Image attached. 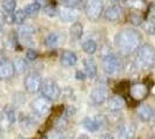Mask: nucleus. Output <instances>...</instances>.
<instances>
[{
  "label": "nucleus",
  "instance_id": "nucleus-32",
  "mask_svg": "<svg viewBox=\"0 0 155 139\" xmlns=\"http://www.w3.org/2000/svg\"><path fill=\"white\" fill-rule=\"evenodd\" d=\"M74 113H75V109L73 108V107H67V109H66V116L67 117H71V116H73L74 115Z\"/></svg>",
  "mask_w": 155,
  "mask_h": 139
},
{
  "label": "nucleus",
  "instance_id": "nucleus-36",
  "mask_svg": "<svg viewBox=\"0 0 155 139\" xmlns=\"http://www.w3.org/2000/svg\"><path fill=\"white\" fill-rule=\"evenodd\" d=\"M78 139H89V138H88V136H87V134H80Z\"/></svg>",
  "mask_w": 155,
  "mask_h": 139
},
{
  "label": "nucleus",
  "instance_id": "nucleus-1",
  "mask_svg": "<svg viewBox=\"0 0 155 139\" xmlns=\"http://www.w3.org/2000/svg\"><path fill=\"white\" fill-rule=\"evenodd\" d=\"M115 46L123 56H130L138 51L141 46L142 36L137 29L125 28L116 34L115 36Z\"/></svg>",
  "mask_w": 155,
  "mask_h": 139
},
{
  "label": "nucleus",
  "instance_id": "nucleus-29",
  "mask_svg": "<svg viewBox=\"0 0 155 139\" xmlns=\"http://www.w3.org/2000/svg\"><path fill=\"white\" fill-rule=\"evenodd\" d=\"M27 59L29 60V61H34V60L37 59V57H38V53L37 51H35L34 49H29L28 51H27Z\"/></svg>",
  "mask_w": 155,
  "mask_h": 139
},
{
  "label": "nucleus",
  "instance_id": "nucleus-16",
  "mask_svg": "<svg viewBox=\"0 0 155 139\" xmlns=\"http://www.w3.org/2000/svg\"><path fill=\"white\" fill-rule=\"evenodd\" d=\"M59 18L64 22H73L78 18V12L74 8L65 7L59 11Z\"/></svg>",
  "mask_w": 155,
  "mask_h": 139
},
{
  "label": "nucleus",
  "instance_id": "nucleus-28",
  "mask_svg": "<svg viewBox=\"0 0 155 139\" xmlns=\"http://www.w3.org/2000/svg\"><path fill=\"white\" fill-rule=\"evenodd\" d=\"M143 30L149 35H154L155 34V23L153 22H146L143 25Z\"/></svg>",
  "mask_w": 155,
  "mask_h": 139
},
{
  "label": "nucleus",
  "instance_id": "nucleus-38",
  "mask_svg": "<svg viewBox=\"0 0 155 139\" xmlns=\"http://www.w3.org/2000/svg\"><path fill=\"white\" fill-rule=\"evenodd\" d=\"M1 29H2V23L0 22V31H1Z\"/></svg>",
  "mask_w": 155,
  "mask_h": 139
},
{
  "label": "nucleus",
  "instance_id": "nucleus-37",
  "mask_svg": "<svg viewBox=\"0 0 155 139\" xmlns=\"http://www.w3.org/2000/svg\"><path fill=\"white\" fill-rule=\"evenodd\" d=\"M112 2H118V1H120V0H111Z\"/></svg>",
  "mask_w": 155,
  "mask_h": 139
},
{
  "label": "nucleus",
  "instance_id": "nucleus-34",
  "mask_svg": "<svg viewBox=\"0 0 155 139\" xmlns=\"http://www.w3.org/2000/svg\"><path fill=\"white\" fill-rule=\"evenodd\" d=\"M84 77H86V74H84L82 71H77V73H75V78H77L78 80H84Z\"/></svg>",
  "mask_w": 155,
  "mask_h": 139
},
{
  "label": "nucleus",
  "instance_id": "nucleus-12",
  "mask_svg": "<svg viewBox=\"0 0 155 139\" xmlns=\"http://www.w3.org/2000/svg\"><path fill=\"white\" fill-rule=\"evenodd\" d=\"M136 136V125L133 123H124L118 127L119 139H132Z\"/></svg>",
  "mask_w": 155,
  "mask_h": 139
},
{
  "label": "nucleus",
  "instance_id": "nucleus-35",
  "mask_svg": "<svg viewBox=\"0 0 155 139\" xmlns=\"http://www.w3.org/2000/svg\"><path fill=\"white\" fill-rule=\"evenodd\" d=\"M98 139H115V138H114V136H111L109 133H104V134H102Z\"/></svg>",
  "mask_w": 155,
  "mask_h": 139
},
{
  "label": "nucleus",
  "instance_id": "nucleus-15",
  "mask_svg": "<svg viewBox=\"0 0 155 139\" xmlns=\"http://www.w3.org/2000/svg\"><path fill=\"white\" fill-rule=\"evenodd\" d=\"M108 107L111 111H119L125 107V101L119 95H112L108 98Z\"/></svg>",
  "mask_w": 155,
  "mask_h": 139
},
{
  "label": "nucleus",
  "instance_id": "nucleus-21",
  "mask_svg": "<svg viewBox=\"0 0 155 139\" xmlns=\"http://www.w3.org/2000/svg\"><path fill=\"white\" fill-rule=\"evenodd\" d=\"M12 64H13L14 71L18 72L19 74L25 73L27 71V68H28V63H27V60L22 59V58H16V59H14V61Z\"/></svg>",
  "mask_w": 155,
  "mask_h": 139
},
{
  "label": "nucleus",
  "instance_id": "nucleus-17",
  "mask_svg": "<svg viewBox=\"0 0 155 139\" xmlns=\"http://www.w3.org/2000/svg\"><path fill=\"white\" fill-rule=\"evenodd\" d=\"M137 115L142 122H149L153 117V110L148 104H141L137 109Z\"/></svg>",
  "mask_w": 155,
  "mask_h": 139
},
{
  "label": "nucleus",
  "instance_id": "nucleus-20",
  "mask_svg": "<svg viewBox=\"0 0 155 139\" xmlns=\"http://www.w3.org/2000/svg\"><path fill=\"white\" fill-rule=\"evenodd\" d=\"M82 125H84V127L86 130H88L91 132H96V131H98L101 129V126L97 123L95 117L94 118L93 117H84L82 119Z\"/></svg>",
  "mask_w": 155,
  "mask_h": 139
},
{
  "label": "nucleus",
  "instance_id": "nucleus-13",
  "mask_svg": "<svg viewBox=\"0 0 155 139\" xmlns=\"http://www.w3.org/2000/svg\"><path fill=\"white\" fill-rule=\"evenodd\" d=\"M14 67L9 60H0V80L11 79L14 75Z\"/></svg>",
  "mask_w": 155,
  "mask_h": 139
},
{
  "label": "nucleus",
  "instance_id": "nucleus-30",
  "mask_svg": "<svg viewBox=\"0 0 155 139\" xmlns=\"http://www.w3.org/2000/svg\"><path fill=\"white\" fill-rule=\"evenodd\" d=\"M61 1L64 2L66 7L74 8V7H77L78 5H80V2H81L82 0H61Z\"/></svg>",
  "mask_w": 155,
  "mask_h": 139
},
{
  "label": "nucleus",
  "instance_id": "nucleus-22",
  "mask_svg": "<svg viewBox=\"0 0 155 139\" xmlns=\"http://www.w3.org/2000/svg\"><path fill=\"white\" fill-rule=\"evenodd\" d=\"M82 50L87 55H94L97 50V43L94 40H87L82 43Z\"/></svg>",
  "mask_w": 155,
  "mask_h": 139
},
{
  "label": "nucleus",
  "instance_id": "nucleus-26",
  "mask_svg": "<svg viewBox=\"0 0 155 139\" xmlns=\"http://www.w3.org/2000/svg\"><path fill=\"white\" fill-rule=\"evenodd\" d=\"M26 19H27V14L25 13L23 9H19V11H16V12L13 14L14 23H16V25H22Z\"/></svg>",
  "mask_w": 155,
  "mask_h": 139
},
{
  "label": "nucleus",
  "instance_id": "nucleus-31",
  "mask_svg": "<svg viewBox=\"0 0 155 139\" xmlns=\"http://www.w3.org/2000/svg\"><path fill=\"white\" fill-rule=\"evenodd\" d=\"M46 139H66L64 137V134L60 132H53L51 133V134H49L48 137H46Z\"/></svg>",
  "mask_w": 155,
  "mask_h": 139
},
{
  "label": "nucleus",
  "instance_id": "nucleus-9",
  "mask_svg": "<svg viewBox=\"0 0 155 139\" xmlns=\"http://www.w3.org/2000/svg\"><path fill=\"white\" fill-rule=\"evenodd\" d=\"M14 122H15V111L13 110V108L7 106L2 110V115L0 117V127L7 130L13 125Z\"/></svg>",
  "mask_w": 155,
  "mask_h": 139
},
{
  "label": "nucleus",
  "instance_id": "nucleus-6",
  "mask_svg": "<svg viewBox=\"0 0 155 139\" xmlns=\"http://www.w3.org/2000/svg\"><path fill=\"white\" fill-rule=\"evenodd\" d=\"M42 77L41 74L37 72H30L28 73V75L25 79V88H26L27 92L31 93H37L41 89V86H42Z\"/></svg>",
  "mask_w": 155,
  "mask_h": 139
},
{
  "label": "nucleus",
  "instance_id": "nucleus-19",
  "mask_svg": "<svg viewBox=\"0 0 155 139\" xmlns=\"http://www.w3.org/2000/svg\"><path fill=\"white\" fill-rule=\"evenodd\" d=\"M82 34H84V26L80 22H74L70 27V36H71L72 40H80L82 37Z\"/></svg>",
  "mask_w": 155,
  "mask_h": 139
},
{
  "label": "nucleus",
  "instance_id": "nucleus-10",
  "mask_svg": "<svg viewBox=\"0 0 155 139\" xmlns=\"http://www.w3.org/2000/svg\"><path fill=\"white\" fill-rule=\"evenodd\" d=\"M130 94H131L132 99L137 100V101H142L148 96L149 89L145 84L139 82V84H134L133 86H131Z\"/></svg>",
  "mask_w": 155,
  "mask_h": 139
},
{
  "label": "nucleus",
  "instance_id": "nucleus-27",
  "mask_svg": "<svg viewBox=\"0 0 155 139\" xmlns=\"http://www.w3.org/2000/svg\"><path fill=\"white\" fill-rule=\"evenodd\" d=\"M44 13L46 15H49V16H54L56 14H57V9H56V7L54 5H51V4H48L44 8Z\"/></svg>",
  "mask_w": 155,
  "mask_h": 139
},
{
  "label": "nucleus",
  "instance_id": "nucleus-7",
  "mask_svg": "<svg viewBox=\"0 0 155 139\" xmlns=\"http://www.w3.org/2000/svg\"><path fill=\"white\" fill-rule=\"evenodd\" d=\"M31 107L32 111L35 115H37V116H44L46 114L49 113V110H50V108H51V103H50V101L49 100H46L45 98H37V99H35L34 101L31 102Z\"/></svg>",
  "mask_w": 155,
  "mask_h": 139
},
{
  "label": "nucleus",
  "instance_id": "nucleus-4",
  "mask_svg": "<svg viewBox=\"0 0 155 139\" xmlns=\"http://www.w3.org/2000/svg\"><path fill=\"white\" fill-rule=\"evenodd\" d=\"M102 66H103L104 73H107L108 75H116L120 72L122 60L117 55L109 53L102 60Z\"/></svg>",
  "mask_w": 155,
  "mask_h": 139
},
{
  "label": "nucleus",
  "instance_id": "nucleus-40",
  "mask_svg": "<svg viewBox=\"0 0 155 139\" xmlns=\"http://www.w3.org/2000/svg\"><path fill=\"white\" fill-rule=\"evenodd\" d=\"M149 139H155V137H152V138H149Z\"/></svg>",
  "mask_w": 155,
  "mask_h": 139
},
{
  "label": "nucleus",
  "instance_id": "nucleus-23",
  "mask_svg": "<svg viewBox=\"0 0 155 139\" xmlns=\"http://www.w3.org/2000/svg\"><path fill=\"white\" fill-rule=\"evenodd\" d=\"M23 11L27 14V16H34V15H36L41 11V2H38V1L31 2V4L27 5Z\"/></svg>",
  "mask_w": 155,
  "mask_h": 139
},
{
  "label": "nucleus",
  "instance_id": "nucleus-3",
  "mask_svg": "<svg viewBox=\"0 0 155 139\" xmlns=\"http://www.w3.org/2000/svg\"><path fill=\"white\" fill-rule=\"evenodd\" d=\"M41 93H42V96L45 98L49 101H54L60 96V93L61 89L59 85L52 79H45L42 82V86H41Z\"/></svg>",
  "mask_w": 155,
  "mask_h": 139
},
{
  "label": "nucleus",
  "instance_id": "nucleus-2",
  "mask_svg": "<svg viewBox=\"0 0 155 139\" xmlns=\"http://www.w3.org/2000/svg\"><path fill=\"white\" fill-rule=\"evenodd\" d=\"M137 64L141 70H150L155 66V49L150 44H142L137 51Z\"/></svg>",
  "mask_w": 155,
  "mask_h": 139
},
{
  "label": "nucleus",
  "instance_id": "nucleus-14",
  "mask_svg": "<svg viewBox=\"0 0 155 139\" xmlns=\"http://www.w3.org/2000/svg\"><path fill=\"white\" fill-rule=\"evenodd\" d=\"M78 63V56L73 51L70 50H65L60 56V64L65 67L74 66Z\"/></svg>",
  "mask_w": 155,
  "mask_h": 139
},
{
  "label": "nucleus",
  "instance_id": "nucleus-18",
  "mask_svg": "<svg viewBox=\"0 0 155 139\" xmlns=\"http://www.w3.org/2000/svg\"><path fill=\"white\" fill-rule=\"evenodd\" d=\"M84 74L89 79H94L97 75V66H96V63L94 61V59H91V58L84 59Z\"/></svg>",
  "mask_w": 155,
  "mask_h": 139
},
{
  "label": "nucleus",
  "instance_id": "nucleus-33",
  "mask_svg": "<svg viewBox=\"0 0 155 139\" xmlns=\"http://www.w3.org/2000/svg\"><path fill=\"white\" fill-rule=\"evenodd\" d=\"M131 21H132V22H133V25H136V26H139V25L141 23V19H140L139 16H136V15L131 16Z\"/></svg>",
  "mask_w": 155,
  "mask_h": 139
},
{
  "label": "nucleus",
  "instance_id": "nucleus-11",
  "mask_svg": "<svg viewBox=\"0 0 155 139\" xmlns=\"http://www.w3.org/2000/svg\"><path fill=\"white\" fill-rule=\"evenodd\" d=\"M104 18L109 22H118L123 16V9L118 5H112L108 7L104 12Z\"/></svg>",
  "mask_w": 155,
  "mask_h": 139
},
{
  "label": "nucleus",
  "instance_id": "nucleus-39",
  "mask_svg": "<svg viewBox=\"0 0 155 139\" xmlns=\"http://www.w3.org/2000/svg\"><path fill=\"white\" fill-rule=\"evenodd\" d=\"M153 118H154V121H155V111L153 113Z\"/></svg>",
  "mask_w": 155,
  "mask_h": 139
},
{
  "label": "nucleus",
  "instance_id": "nucleus-24",
  "mask_svg": "<svg viewBox=\"0 0 155 139\" xmlns=\"http://www.w3.org/2000/svg\"><path fill=\"white\" fill-rule=\"evenodd\" d=\"M59 41H60V36H59L58 34L56 33H51L49 34L48 36L45 37V41H44V43H45L46 46H56L57 44L59 43Z\"/></svg>",
  "mask_w": 155,
  "mask_h": 139
},
{
  "label": "nucleus",
  "instance_id": "nucleus-5",
  "mask_svg": "<svg viewBox=\"0 0 155 139\" xmlns=\"http://www.w3.org/2000/svg\"><path fill=\"white\" fill-rule=\"evenodd\" d=\"M86 15L91 21H97L104 13V6L102 0H87L84 6Z\"/></svg>",
  "mask_w": 155,
  "mask_h": 139
},
{
  "label": "nucleus",
  "instance_id": "nucleus-25",
  "mask_svg": "<svg viewBox=\"0 0 155 139\" xmlns=\"http://www.w3.org/2000/svg\"><path fill=\"white\" fill-rule=\"evenodd\" d=\"M1 6L7 13H13L16 8V0H2Z\"/></svg>",
  "mask_w": 155,
  "mask_h": 139
},
{
  "label": "nucleus",
  "instance_id": "nucleus-8",
  "mask_svg": "<svg viewBox=\"0 0 155 139\" xmlns=\"http://www.w3.org/2000/svg\"><path fill=\"white\" fill-rule=\"evenodd\" d=\"M91 102L96 106L103 104L104 102L108 100V88L104 85H98L96 86L91 93Z\"/></svg>",
  "mask_w": 155,
  "mask_h": 139
}]
</instances>
